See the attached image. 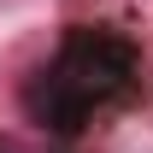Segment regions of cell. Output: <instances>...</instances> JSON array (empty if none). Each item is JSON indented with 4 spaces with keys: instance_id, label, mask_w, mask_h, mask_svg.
<instances>
[{
    "instance_id": "6da1fadb",
    "label": "cell",
    "mask_w": 153,
    "mask_h": 153,
    "mask_svg": "<svg viewBox=\"0 0 153 153\" xmlns=\"http://www.w3.org/2000/svg\"><path fill=\"white\" fill-rule=\"evenodd\" d=\"M130 82H135L130 41L106 30H71L59 41V53L24 82V112L53 135H76L100 106L130 94Z\"/></svg>"
}]
</instances>
